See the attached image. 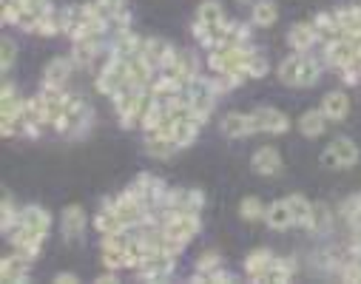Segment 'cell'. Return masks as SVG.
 Returning a JSON list of instances; mask_svg holds the SVG:
<instances>
[{
  "mask_svg": "<svg viewBox=\"0 0 361 284\" xmlns=\"http://www.w3.org/2000/svg\"><path fill=\"white\" fill-rule=\"evenodd\" d=\"M114 111L120 117V125L123 128H134V125H142V117L151 106V91L148 85H134V82H126L117 94H114Z\"/></svg>",
  "mask_w": 361,
  "mask_h": 284,
  "instance_id": "6da1fadb",
  "label": "cell"
},
{
  "mask_svg": "<svg viewBox=\"0 0 361 284\" xmlns=\"http://www.w3.org/2000/svg\"><path fill=\"white\" fill-rule=\"evenodd\" d=\"M322 77V63L307 51H296L279 63V80L293 88H310Z\"/></svg>",
  "mask_w": 361,
  "mask_h": 284,
  "instance_id": "7a4b0ae2",
  "label": "cell"
},
{
  "mask_svg": "<svg viewBox=\"0 0 361 284\" xmlns=\"http://www.w3.org/2000/svg\"><path fill=\"white\" fill-rule=\"evenodd\" d=\"M92 106H88L85 100H80L77 94H68L66 97V109H63V117L57 120L54 131L63 134V137H80L88 131V125H92Z\"/></svg>",
  "mask_w": 361,
  "mask_h": 284,
  "instance_id": "3957f363",
  "label": "cell"
},
{
  "mask_svg": "<svg viewBox=\"0 0 361 284\" xmlns=\"http://www.w3.org/2000/svg\"><path fill=\"white\" fill-rule=\"evenodd\" d=\"M216 97H219V91H216V85H214V77L197 74V77L185 85V103H188V109L194 111V117H200L202 123L211 117Z\"/></svg>",
  "mask_w": 361,
  "mask_h": 284,
  "instance_id": "277c9868",
  "label": "cell"
},
{
  "mask_svg": "<svg viewBox=\"0 0 361 284\" xmlns=\"http://www.w3.org/2000/svg\"><path fill=\"white\" fill-rule=\"evenodd\" d=\"M256 49H247V46H222V49H214L208 54V66L211 71L216 74H239V77H247V66H250V57H253Z\"/></svg>",
  "mask_w": 361,
  "mask_h": 284,
  "instance_id": "5b68a950",
  "label": "cell"
},
{
  "mask_svg": "<svg viewBox=\"0 0 361 284\" xmlns=\"http://www.w3.org/2000/svg\"><path fill=\"white\" fill-rule=\"evenodd\" d=\"M176 259L179 256L168 253L165 247H148L145 256H142V261H140V267H137V276L142 281H165V278L173 276Z\"/></svg>",
  "mask_w": 361,
  "mask_h": 284,
  "instance_id": "8992f818",
  "label": "cell"
},
{
  "mask_svg": "<svg viewBox=\"0 0 361 284\" xmlns=\"http://www.w3.org/2000/svg\"><path fill=\"white\" fill-rule=\"evenodd\" d=\"M159 228H162L171 239L188 245V242L200 233L202 222H200V214H197V211H165Z\"/></svg>",
  "mask_w": 361,
  "mask_h": 284,
  "instance_id": "52a82bcc",
  "label": "cell"
},
{
  "mask_svg": "<svg viewBox=\"0 0 361 284\" xmlns=\"http://www.w3.org/2000/svg\"><path fill=\"white\" fill-rule=\"evenodd\" d=\"M23 103L26 100H20L15 82L4 80V88H0V131H4V137L18 134V117L23 111Z\"/></svg>",
  "mask_w": 361,
  "mask_h": 284,
  "instance_id": "ba28073f",
  "label": "cell"
},
{
  "mask_svg": "<svg viewBox=\"0 0 361 284\" xmlns=\"http://www.w3.org/2000/svg\"><path fill=\"white\" fill-rule=\"evenodd\" d=\"M319 159H322L324 168L341 171V168H353V165L361 159V151H358V145H355L350 137H336V140L322 151Z\"/></svg>",
  "mask_w": 361,
  "mask_h": 284,
  "instance_id": "9c48e42d",
  "label": "cell"
},
{
  "mask_svg": "<svg viewBox=\"0 0 361 284\" xmlns=\"http://www.w3.org/2000/svg\"><path fill=\"white\" fill-rule=\"evenodd\" d=\"M128 82V57H117L111 54L109 63L103 66L100 77H97V91L100 94H109V97H114V94Z\"/></svg>",
  "mask_w": 361,
  "mask_h": 284,
  "instance_id": "30bf717a",
  "label": "cell"
},
{
  "mask_svg": "<svg viewBox=\"0 0 361 284\" xmlns=\"http://www.w3.org/2000/svg\"><path fill=\"white\" fill-rule=\"evenodd\" d=\"M159 71L168 74V77H173V80H179L183 85H188V82L200 74V63H197L194 51H188V49H173L171 57H168V63H165Z\"/></svg>",
  "mask_w": 361,
  "mask_h": 284,
  "instance_id": "8fae6325",
  "label": "cell"
},
{
  "mask_svg": "<svg viewBox=\"0 0 361 284\" xmlns=\"http://www.w3.org/2000/svg\"><path fill=\"white\" fill-rule=\"evenodd\" d=\"M205 208V194L197 187H168L162 199V211H202Z\"/></svg>",
  "mask_w": 361,
  "mask_h": 284,
  "instance_id": "7c38bea8",
  "label": "cell"
},
{
  "mask_svg": "<svg viewBox=\"0 0 361 284\" xmlns=\"http://www.w3.org/2000/svg\"><path fill=\"white\" fill-rule=\"evenodd\" d=\"M128 187L148 205V211H151V208H162V199H165V194H168L165 182H162L159 176H154V173H140Z\"/></svg>",
  "mask_w": 361,
  "mask_h": 284,
  "instance_id": "4fadbf2b",
  "label": "cell"
},
{
  "mask_svg": "<svg viewBox=\"0 0 361 284\" xmlns=\"http://www.w3.org/2000/svg\"><path fill=\"white\" fill-rule=\"evenodd\" d=\"M355 54H358V40L355 37H336L330 43H324V60L330 68H344L350 63H355Z\"/></svg>",
  "mask_w": 361,
  "mask_h": 284,
  "instance_id": "5bb4252c",
  "label": "cell"
},
{
  "mask_svg": "<svg viewBox=\"0 0 361 284\" xmlns=\"http://www.w3.org/2000/svg\"><path fill=\"white\" fill-rule=\"evenodd\" d=\"M250 114H253V123H256V134H285L290 128L288 114L274 109V106H262Z\"/></svg>",
  "mask_w": 361,
  "mask_h": 284,
  "instance_id": "9a60e30c",
  "label": "cell"
},
{
  "mask_svg": "<svg viewBox=\"0 0 361 284\" xmlns=\"http://www.w3.org/2000/svg\"><path fill=\"white\" fill-rule=\"evenodd\" d=\"M219 128H222V134H225L228 140H245V137L256 134L253 114H242V111H231V114H225L222 123H219Z\"/></svg>",
  "mask_w": 361,
  "mask_h": 284,
  "instance_id": "2e32d148",
  "label": "cell"
},
{
  "mask_svg": "<svg viewBox=\"0 0 361 284\" xmlns=\"http://www.w3.org/2000/svg\"><path fill=\"white\" fill-rule=\"evenodd\" d=\"M250 168L259 176H279L282 173V154L274 145H264L250 156Z\"/></svg>",
  "mask_w": 361,
  "mask_h": 284,
  "instance_id": "e0dca14e",
  "label": "cell"
},
{
  "mask_svg": "<svg viewBox=\"0 0 361 284\" xmlns=\"http://www.w3.org/2000/svg\"><path fill=\"white\" fill-rule=\"evenodd\" d=\"M18 225L26 228L29 233L46 239V233H49V228H51V214H49L46 208H40V205H26V208L20 211V222H18Z\"/></svg>",
  "mask_w": 361,
  "mask_h": 284,
  "instance_id": "ac0fdd59",
  "label": "cell"
},
{
  "mask_svg": "<svg viewBox=\"0 0 361 284\" xmlns=\"http://www.w3.org/2000/svg\"><path fill=\"white\" fill-rule=\"evenodd\" d=\"M9 242L15 245V253L23 256V259H29V261H35L40 256V250H43V236H35V233H29L20 225L9 233Z\"/></svg>",
  "mask_w": 361,
  "mask_h": 284,
  "instance_id": "d6986e66",
  "label": "cell"
},
{
  "mask_svg": "<svg viewBox=\"0 0 361 284\" xmlns=\"http://www.w3.org/2000/svg\"><path fill=\"white\" fill-rule=\"evenodd\" d=\"M85 225H88V219H85V211L80 205H68L60 216V228H63V236L68 242H77L85 233Z\"/></svg>",
  "mask_w": 361,
  "mask_h": 284,
  "instance_id": "ffe728a7",
  "label": "cell"
},
{
  "mask_svg": "<svg viewBox=\"0 0 361 284\" xmlns=\"http://www.w3.org/2000/svg\"><path fill=\"white\" fill-rule=\"evenodd\" d=\"M171 51H173V46H171L165 37H145V43H142V51H140V54L148 60V66H151V68H162V66L168 63Z\"/></svg>",
  "mask_w": 361,
  "mask_h": 284,
  "instance_id": "44dd1931",
  "label": "cell"
},
{
  "mask_svg": "<svg viewBox=\"0 0 361 284\" xmlns=\"http://www.w3.org/2000/svg\"><path fill=\"white\" fill-rule=\"evenodd\" d=\"M179 148L173 145V140L165 131H148L145 134V154L154 159H171Z\"/></svg>",
  "mask_w": 361,
  "mask_h": 284,
  "instance_id": "7402d4cb",
  "label": "cell"
},
{
  "mask_svg": "<svg viewBox=\"0 0 361 284\" xmlns=\"http://www.w3.org/2000/svg\"><path fill=\"white\" fill-rule=\"evenodd\" d=\"M29 267L32 261L23 259V256H4V261H0V278L15 284V281H29Z\"/></svg>",
  "mask_w": 361,
  "mask_h": 284,
  "instance_id": "603a6c76",
  "label": "cell"
},
{
  "mask_svg": "<svg viewBox=\"0 0 361 284\" xmlns=\"http://www.w3.org/2000/svg\"><path fill=\"white\" fill-rule=\"evenodd\" d=\"M322 111L327 114L330 123H341L350 114V97L344 91H330V94H324V100H322Z\"/></svg>",
  "mask_w": 361,
  "mask_h": 284,
  "instance_id": "cb8c5ba5",
  "label": "cell"
},
{
  "mask_svg": "<svg viewBox=\"0 0 361 284\" xmlns=\"http://www.w3.org/2000/svg\"><path fill=\"white\" fill-rule=\"evenodd\" d=\"M71 68H74V60L68 57H54L46 71H43V85H54V88H63L71 77Z\"/></svg>",
  "mask_w": 361,
  "mask_h": 284,
  "instance_id": "d4e9b609",
  "label": "cell"
},
{
  "mask_svg": "<svg viewBox=\"0 0 361 284\" xmlns=\"http://www.w3.org/2000/svg\"><path fill=\"white\" fill-rule=\"evenodd\" d=\"M288 43L293 51H310L316 43H319V35L313 29V23H296L290 32H288Z\"/></svg>",
  "mask_w": 361,
  "mask_h": 284,
  "instance_id": "484cf974",
  "label": "cell"
},
{
  "mask_svg": "<svg viewBox=\"0 0 361 284\" xmlns=\"http://www.w3.org/2000/svg\"><path fill=\"white\" fill-rule=\"evenodd\" d=\"M142 43H145V37H140V35L131 32V29H123V32H117V37H114L111 54H117V57H134V54L142 51Z\"/></svg>",
  "mask_w": 361,
  "mask_h": 284,
  "instance_id": "4316f807",
  "label": "cell"
},
{
  "mask_svg": "<svg viewBox=\"0 0 361 284\" xmlns=\"http://www.w3.org/2000/svg\"><path fill=\"white\" fill-rule=\"evenodd\" d=\"M327 114L322 111V109H310V111H305L302 117H299V131L307 137V140H316V137H322L324 134V128H327Z\"/></svg>",
  "mask_w": 361,
  "mask_h": 284,
  "instance_id": "83f0119b",
  "label": "cell"
},
{
  "mask_svg": "<svg viewBox=\"0 0 361 284\" xmlns=\"http://www.w3.org/2000/svg\"><path fill=\"white\" fill-rule=\"evenodd\" d=\"M336 20L344 37H361V6H341L336 12Z\"/></svg>",
  "mask_w": 361,
  "mask_h": 284,
  "instance_id": "f1b7e54d",
  "label": "cell"
},
{
  "mask_svg": "<svg viewBox=\"0 0 361 284\" xmlns=\"http://www.w3.org/2000/svg\"><path fill=\"white\" fill-rule=\"evenodd\" d=\"M264 222H267V228H274V230H288V228H293V214H290V208H288V199H279V202L270 205L267 214H264Z\"/></svg>",
  "mask_w": 361,
  "mask_h": 284,
  "instance_id": "f546056e",
  "label": "cell"
},
{
  "mask_svg": "<svg viewBox=\"0 0 361 284\" xmlns=\"http://www.w3.org/2000/svg\"><path fill=\"white\" fill-rule=\"evenodd\" d=\"M293 270H296V264H293V261L274 256V261H270V267H267V270L259 276V281H270V284H285V281H290Z\"/></svg>",
  "mask_w": 361,
  "mask_h": 284,
  "instance_id": "4dcf8cb0",
  "label": "cell"
},
{
  "mask_svg": "<svg viewBox=\"0 0 361 284\" xmlns=\"http://www.w3.org/2000/svg\"><path fill=\"white\" fill-rule=\"evenodd\" d=\"M313 29H316L319 40H324V43H330V40L341 37V29H338V20H336V12H333V15H330V12H319V15L313 18Z\"/></svg>",
  "mask_w": 361,
  "mask_h": 284,
  "instance_id": "1f68e13d",
  "label": "cell"
},
{
  "mask_svg": "<svg viewBox=\"0 0 361 284\" xmlns=\"http://www.w3.org/2000/svg\"><path fill=\"white\" fill-rule=\"evenodd\" d=\"M270 261H274V253H270V250H264V247L253 250V253L245 259V273H247V278H250V281H259V276L270 267Z\"/></svg>",
  "mask_w": 361,
  "mask_h": 284,
  "instance_id": "d6a6232c",
  "label": "cell"
},
{
  "mask_svg": "<svg viewBox=\"0 0 361 284\" xmlns=\"http://www.w3.org/2000/svg\"><path fill=\"white\" fill-rule=\"evenodd\" d=\"M330 225H333V211L324 202H316L313 211H310V219H307L305 230H310V233H327Z\"/></svg>",
  "mask_w": 361,
  "mask_h": 284,
  "instance_id": "836d02e7",
  "label": "cell"
},
{
  "mask_svg": "<svg viewBox=\"0 0 361 284\" xmlns=\"http://www.w3.org/2000/svg\"><path fill=\"white\" fill-rule=\"evenodd\" d=\"M250 12H253V23H256V26H262V29L274 26V23L279 20V9H276L274 0H256Z\"/></svg>",
  "mask_w": 361,
  "mask_h": 284,
  "instance_id": "e575fe53",
  "label": "cell"
},
{
  "mask_svg": "<svg viewBox=\"0 0 361 284\" xmlns=\"http://www.w3.org/2000/svg\"><path fill=\"white\" fill-rule=\"evenodd\" d=\"M288 208H290V214H293V228H305L307 219H310L313 202H307L302 194H290V197H288Z\"/></svg>",
  "mask_w": 361,
  "mask_h": 284,
  "instance_id": "d590c367",
  "label": "cell"
},
{
  "mask_svg": "<svg viewBox=\"0 0 361 284\" xmlns=\"http://www.w3.org/2000/svg\"><path fill=\"white\" fill-rule=\"evenodd\" d=\"M97 51H100V43L94 40V37H88V40H74V63L77 66H88V63H92L94 57H97Z\"/></svg>",
  "mask_w": 361,
  "mask_h": 284,
  "instance_id": "8d00e7d4",
  "label": "cell"
},
{
  "mask_svg": "<svg viewBox=\"0 0 361 284\" xmlns=\"http://www.w3.org/2000/svg\"><path fill=\"white\" fill-rule=\"evenodd\" d=\"M338 214L347 219V225H350V230H353V233H361V194H355V197L344 199V205H341V211H338Z\"/></svg>",
  "mask_w": 361,
  "mask_h": 284,
  "instance_id": "74e56055",
  "label": "cell"
},
{
  "mask_svg": "<svg viewBox=\"0 0 361 284\" xmlns=\"http://www.w3.org/2000/svg\"><path fill=\"white\" fill-rule=\"evenodd\" d=\"M239 214H242L245 222H259V219H264L267 208H264V202H262L259 197H245V199L239 202Z\"/></svg>",
  "mask_w": 361,
  "mask_h": 284,
  "instance_id": "f35d334b",
  "label": "cell"
},
{
  "mask_svg": "<svg viewBox=\"0 0 361 284\" xmlns=\"http://www.w3.org/2000/svg\"><path fill=\"white\" fill-rule=\"evenodd\" d=\"M4 214H0V230H4L6 236L18 228V222H20V214H18V208L12 205V197L9 194H4V208H0Z\"/></svg>",
  "mask_w": 361,
  "mask_h": 284,
  "instance_id": "ab89813d",
  "label": "cell"
},
{
  "mask_svg": "<svg viewBox=\"0 0 361 284\" xmlns=\"http://www.w3.org/2000/svg\"><path fill=\"white\" fill-rule=\"evenodd\" d=\"M60 32H63V12H57V9H49V15L35 29V35H43V37H54Z\"/></svg>",
  "mask_w": 361,
  "mask_h": 284,
  "instance_id": "60d3db41",
  "label": "cell"
},
{
  "mask_svg": "<svg viewBox=\"0 0 361 284\" xmlns=\"http://www.w3.org/2000/svg\"><path fill=\"white\" fill-rule=\"evenodd\" d=\"M0 51H4V57H0V68H4V74H9L12 66H15V57H18V43L12 37H4V43H0Z\"/></svg>",
  "mask_w": 361,
  "mask_h": 284,
  "instance_id": "b9f144b4",
  "label": "cell"
},
{
  "mask_svg": "<svg viewBox=\"0 0 361 284\" xmlns=\"http://www.w3.org/2000/svg\"><path fill=\"white\" fill-rule=\"evenodd\" d=\"M216 267H222V256L214 253V250H208V253H202V256L197 259V273H200V276H208V273H214Z\"/></svg>",
  "mask_w": 361,
  "mask_h": 284,
  "instance_id": "7bdbcfd3",
  "label": "cell"
},
{
  "mask_svg": "<svg viewBox=\"0 0 361 284\" xmlns=\"http://www.w3.org/2000/svg\"><path fill=\"white\" fill-rule=\"evenodd\" d=\"M338 276H341V281L361 284V259H350V261H344L341 270H338Z\"/></svg>",
  "mask_w": 361,
  "mask_h": 284,
  "instance_id": "ee69618b",
  "label": "cell"
},
{
  "mask_svg": "<svg viewBox=\"0 0 361 284\" xmlns=\"http://www.w3.org/2000/svg\"><path fill=\"white\" fill-rule=\"evenodd\" d=\"M242 80H245V77H239V74H231V71H228V74H216V77H214V85H216V91H219V94H225V91H233Z\"/></svg>",
  "mask_w": 361,
  "mask_h": 284,
  "instance_id": "f6af8a7d",
  "label": "cell"
},
{
  "mask_svg": "<svg viewBox=\"0 0 361 284\" xmlns=\"http://www.w3.org/2000/svg\"><path fill=\"white\" fill-rule=\"evenodd\" d=\"M264 74H267V60H264L259 51H253V57H250V66H247V77L259 80V77H264Z\"/></svg>",
  "mask_w": 361,
  "mask_h": 284,
  "instance_id": "bcb514c9",
  "label": "cell"
},
{
  "mask_svg": "<svg viewBox=\"0 0 361 284\" xmlns=\"http://www.w3.org/2000/svg\"><path fill=\"white\" fill-rule=\"evenodd\" d=\"M341 80H344L347 85H355V82L361 80V66H358V63L344 66V68H341Z\"/></svg>",
  "mask_w": 361,
  "mask_h": 284,
  "instance_id": "7dc6e473",
  "label": "cell"
},
{
  "mask_svg": "<svg viewBox=\"0 0 361 284\" xmlns=\"http://www.w3.org/2000/svg\"><path fill=\"white\" fill-rule=\"evenodd\" d=\"M202 281H222V284H228V281H236V276L233 273H228L225 267H216L214 273H208V276H200Z\"/></svg>",
  "mask_w": 361,
  "mask_h": 284,
  "instance_id": "c3c4849f",
  "label": "cell"
},
{
  "mask_svg": "<svg viewBox=\"0 0 361 284\" xmlns=\"http://www.w3.org/2000/svg\"><path fill=\"white\" fill-rule=\"evenodd\" d=\"M54 281H57V284H77L80 278H77L74 273H57V276H54Z\"/></svg>",
  "mask_w": 361,
  "mask_h": 284,
  "instance_id": "681fc988",
  "label": "cell"
},
{
  "mask_svg": "<svg viewBox=\"0 0 361 284\" xmlns=\"http://www.w3.org/2000/svg\"><path fill=\"white\" fill-rule=\"evenodd\" d=\"M350 256H353V259H361V233H355V239H353V245H350Z\"/></svg>",
  "mask_w": 361,
  "mask_h": 284,
  "instance_id": "f907efd6",
  "label": "cell"
},
{
  "mask_svg": "<svg viewBox=\"0 0 361 284\" xmlns=\"http://www.w3.org/2000/svg\"><path fill=\"white\" fill-rule=\"evenodd\" d=\"M97 281H100V284H114V281H117V276H114V270H109V273L97 276Z\"/></svg>",
  "mask_w": 361,
  "mask_h": 284,
  "instance_id": "816d5d0a",
  "label": "cell"
},
{
  "mask_svg": "<svg viewBox=\"0 0 361 284\" xmlns=\"http://www.w3.org/2000/svg\"><path fill=\"white\" fill-rule=\"evenodd\" d=\"M239 4H247V0H239Z\"/></svg>",
  "mask_w": 361,
  "mask_h": 284,
  "instance_id": "f5cc1de1",
  "label": "cell"
}]
</instances>
